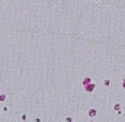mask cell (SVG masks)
<instances>
[{
  "instance_id": "obj_1",
  "label": "cell",
  "mask_w": 125,
  "mask_h": 122,
  "mask_svg": "<svg viewBox=\"0 0 125 122\" xmlns=\"http://www.w3.org/2000/svg\"><path fill=\"white\" fill-rule=\"evenodd\" d=\"M85 89H86V92H89V93H90V92H93V90H95V84H93V83H90V84L85 86Z\"/></svg>"
},
{
  "instance_id": "obj_2",
  "label": "cell",
  "mask_w": 125,
  "mask_h": 122,
  "mask_svg": "<svg viewBox=\"0 0 125 122\" xmlns=\"http://www.w3.org/2000/svg\"><path fill=\"white\" fill-rule=\"evenodd\" d=\"M96 115H97V110H96V109H90V110H89V116H90V118H95Z\"/></svg>"
},
{
  "instance_id": "obj_3",
  "label": "cell",
  "mask_w": 125,
  "mask_h": 122,
  "mask_svg": "<svg viewBox=\"0 0 125 122\" xmlns=\"http://www.w3.org/2000/svg\"><path fill=\"white\" fill-rule=\"evenodd\" d=\"M92 83V80L89 77H86V78H83V86H87V84H90Z\"/></svg>"
},
{
  "instance_id": "obj_4",
  "label": "cell",
  "mask_w": 125,
  "mask_h": 122,
  "mask_svg": "<svg viewBox=\"0 0 125 122\" xmlns=\"http://www.w3.org/2000/svg\"><path fill=\"white\" fill-rule=\"evenodd\" d=\"M113 109H115L116 112H118V113H121V105H119V103H116L115 106H113Z\"/></svg>"
},
{
  "instance_id": "obj_5",
  "label": "cell",
  "mask_w": 125,
  "mask_h": 122,
  "mask_svg": "<svg viewBox=\"0 0 125 122\" xmlns=\"http://www.w3.org/2000/svg\"><path fill=\"white\" fill-rule=\"evenodd\" d=\"M6 100V94H0V102H4Z\"/></svg>"
},
{
  "instance_id": "obj_6",
  "label": "cell",
  "mask_w": 125,
  "mask_h": 122,
  "mask_svg": "<svg viewBox=\"0 0 125 122\" xmlns=\"http://www.w3.org/2000/svg\"><path fill=\"white\" fill-rule=\"evenodd\" d=\"M103 84H105V86H109V84H111V81H109V80H105V81H103Z\"/></svg>"
},
{
  "instance_id": "obj_7",
  "label": "cell",
  "mask_w": 125,
  "mask_h": 122,
  "mask_svg": "<svg viewBox=\"0 0 125 122\" xmlns=\"http://www.w3.org/2000/svg\"><path fill=\"white\" fill-rule=\"evenodd\" d=\"M122 87L125 89V78H124V81H122Z\"/></svg>"
},
{
  "instance_id": "obj_8",
  "label": "cell",
  "mask_w": 125,
  "mask_h": 122,
  "mask_svg": "<svg viewBox=\"0 0 125 122\" xmlns=\"http://www.w3.org/2000/svg\"><path fill=\"white\" fill-rule=\"evenodd\" d=\"M96 2H99V0H96Z\"/></svg>"
}]
</instances>
